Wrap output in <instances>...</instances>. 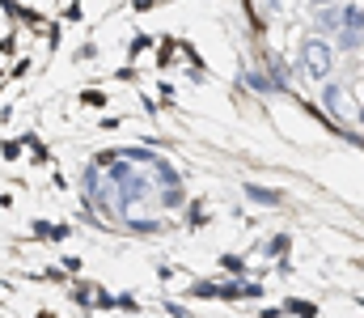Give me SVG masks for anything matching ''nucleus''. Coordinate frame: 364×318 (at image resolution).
Listing matches in <instances>:
<instances>
[{"label":"nucleus","instance_id":"nucleus-1","mask_svg":"<svg viewBox=\"0 0 364 318\" xmlns=\"http://www.w3.org/2000/svg\"><path fill=\"white\" fill-rule=\"evenodd\" d=\"M296 64H301V73H305V77H314V81L322 85V81L331 77V68H335V43H326V34L305 38V43H301Z\"/></svg>","mask_w":364,"mask_h":318},{"label":"nucleus","instance_id":"nucleus-2","mask_svg":"<svg viewBox=\"0 0 364 318\" xmlns=\"http://www.w3.org/2000/svg\"><path fill=\"white\" fill-rule=\"evenodd\" d=\"M106 187H110V183L102 179V170H97V161L81 170V191H85V200H93L97 208H110V204H106Z\"/></svg>","mask_w":364,"mask_h":318},{"label":"nucleus","instance_id":"nucleus-3","mask_svg":"<svg viewBox=\"0 0 364 318\" xmlns=\"http://www.w3.org/2000/svg\"><path fill=\"white\" fill-rule=\"evenodd\" d=\"M343 98H348V90H343L339 81H331V77H326V81H322V110H326L331 119H339V115H343Z\"/></svg>","mask_w":364,"mask_h":318},{"label":"nucleus","instance_id":"nucleus-4","mask_svg":"<svg viewBox=\"0 0 364 318\" xmlns=\"http://www.w3.org/2000/svg\"><path fill=\"white\" fill-rule=\"evenodd\" d=\"M339 4H343V0H339ZM339 4H318V9H314V30H318V34H335V30L343 26Z\"/></svg>","mask_w":364,"mask_h":318},{"label":"nucleus","instance_id":"nucleus-5","mask_svg":"<svg viewBox=\"0 0 364 318\" xmlns=\"http://www.w3.org/2000/svg\"><path fill=\"white\" fill-rule=\"evenodd\" d=\"M246 200L250 204H263V208H279L284 204V191H272V187H259V183H242Z\"/></svg>","mask_w":364,"mask_h":318},{"label":"nucleus","instance_id":"nucleus-6","mask_svg":"<svg viewBox=\"0 0 364 318\" xmlns=\"http://www.w3.org/2000/svg\"><path fill=\"white\" fill-rule=\"evenodd\" d=\"M331 38H335V51H348V55L364 47V30H352V26H339Z\"/></svg>","mask_w":364,"mask_h":318},{"label":"nucleus","instance_id":"nucleus-7","mask_svg":"<svg viewBox=\"0 0 364 318\" xmlns=\"http://www.w3.org/2000/svg\"><path fill=\"white\" fill-rule=\"evenodd\" d=\"M153 183H157V187H174V183H182L178 166H170L166 157H153Z\"/></svg>","mask_w":364,"mask_h":318},{"label":"nucleus","instance_id":"nucleus-8","mask_svg":"<svg viewBox=\"0 0 364 318\" xmlns=\"http://www.w3.org/2000/svg\"><path fill=\"white\" fill-rule=\"evenodd\" d=\"M242 81H246V90H255V94H279V90H275V81L267 77V68H250Z\"/></svg>","mask_w":364,"mask_h":318},{"label":"nucleus","instance_id":"nucleus-9","mask_svg":"<svg viewBox=\"0 0 364 318\" xmlns=\"http://www.w3.org/2000/svg\"><path fill=\"white\" fill-rule=\"evenodd\" d=\"M267 77L275 81V90H279V94H288V85H292V68H288L284 60H272V64H267Z\"/></svg>","mask_w":364,"mask_h":318},{"label":"nucleus","instance_id":"nucleus-10","mask_svg":"<svg viewBox=\"0 0 364 318\" xmlns=\"http://www.w3.org/2000/svg\"><path fill=\"white\" fill-rule=\"evenodd\" d=\"M288 246H292V238H288V233H275V238H267L263 255H267V259H284V255H288Z\"/></svg>","mask_w":364,"mask_h":318},{"label":"nucleus","instance_id":"nucleus-11","mask_svg":"<svg viewBox=\"0 0 364 318\" xmlns=\"http://www.w3.org/2000/svg\"><path fill=\"white\" fill-rule=\"evenodd\" d=\"M339 17H343V26H352V30H364V9L360 4H339Z\"/></svg>","mask_w":364,"mask_h":318},{"label":"nucleus","instance_id":"nucleus-12","mask_svg":"<svg viewBox=\"0 0 364 318\" xmlns=\"http://www.w3.org/2000/svg\"><path fill=\"white\" fill-rule=\"evenodd\" d=\"M182 204H186L182 183H174V187H161V208H182Z\"/></svg>","mask_w":364,"mask_h":318},{"label":"nucleus","instance_id":"nucleus-13","mask_svg":"<svg viewBox=\"0 0 364 318\" xmlns=\"http://www.w3.org/2000/svg\"><path fill=\"white\" fill-rule=\"evenodd\" d=\"M284 310H292V314H318V306H314V302H305V297H288V302H284Z\"/></svg>","mask_w":364,"mask_h":318},{"label":"nucleus","instance_id":"nucleus-14","mask_svg":"<svg viewBox=\"0 0 364 318\" xmlns=\"http://www.w3.org/2000/svg\"><path fill=\"white\" fill-rule=\"evenodd\" d=\"M127 229H132V233H157V229H161V221H136V216H132V221H127Z\"/></svg>","mask_w":364,"mask_h":318},{"label":"nucleus","instance_id":"nucleus-15","mask_svg":"<svg viewBox=\"0 0 364 318\" xmlns=\"http://www.w3.org/2000/svg\"><path fill=\"white\" fill-rule=\"evenodd\" d=\"M191 293H195V297H220V285H208V280H199Z\"/></svg>","mask_w":364,"mask_h":318},{"label":"nucleus","instance_id":"nucleus-16","mask_svg":"<svg viewBox=\"0 0 364 318\" xmlns=\"http://www.w3.org/2000/svg\"><path fill=\"white\" fill-rule=\"evenodd\" d=\"M73 297H77L81 306H90V285H73Z\"/></svg>","mask_w":364,"mask_h":318},{"label":"nucleus","instance_id":"nucleus-17","mask_svg":"<svg viewBox=\"0 0 364 318\" xmlns=\"http://www.w3.org/2000/svg\"><path fill=\"white\" fill-rule=\"evenodd\" d=\"M318 4H339V0H309V9H318Z\"/></svg>","mask_w":364,"mask_h":318},{"label":"nucleus","instance_id":"nucleus-18","mask_svg":"<svg viewBox=\"0 0 364 318\" xmlns=\"http://www.w3.org/2000/svg\"><path fill=\"white\" fill-rule=\"evenodd\" d=\"M356 119H360V127H364V106H360V110H356Z\"/></svg>","mask_w":364,"mask_h":318}]
</instances>
